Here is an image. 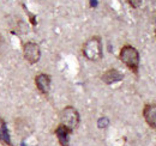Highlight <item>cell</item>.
<instances>
[{"label":"cell","instance_id":"obj_1","mask_svg":"<svg viewBox=\"0 0 156 146\" xmlns=\"http://www.w3.org/2000/svg\"><path fill=\"white\" fill-rule=\"evenodd\" d=\"M119 59L121 60V62L130 68L132 72L137 74L138 68H139V53L135 47L130 46V44H125L124 47H121L120 53H119Z\"/></svg>","mask_w":156,"mask_h":146},{"label":"cell","instance_id":"obj_2","mask_svg":"<svg viewBox=\"0 0 156 146\" xmlns=\"http://www.w3.org/2000/svg\"><path fill=\"white\" fill-rule=\"evenodd\" d=\"M83 55L90 61H98L102 59V42L98 36L90 37L82 48Z\"/></svg>","mask_w":156,"mask_h":146},{"label":"cell","instance_id":"obj_3","mask_svg":"<svg viewBox=\"0 0 156 146\" xmlns=\"http://www.w3.org/2000/svg\"><path fill=\"white\" fill-rule=\"evenodd\" d=\"M80 122V117H79V113L77 111L76 108L69 106L65 107L60 113V125L67 127L71 129L72 132L79 126Z\"/></svg>","mask_w":156,"mask_h":146},{"label":"cell","instance_id":"obj_4","mask_svg":"<svg viewBox=\"0 0 156 146\" xmlns=\"http://www.w3.org/2000/svg\"><path fill=\"white\" fill-rule=\"evenodd\" d=\"M23 56L24 59L29 62V64H36L39 62L40 57H41V49L40 46L35 42H25L23 44Z\"/></svg>","mask_w":156,"mask_h":146},{"label":"cell","instance_id":"obj_5","mask_svg":"<svg viewBox=\"0 0 156 146\" xmlns=\"http://www.w3.org/2000/svg\"><path fill=\"white\" fill-rule=\"evenodd\" d=\"M51 84H52V77L46 73H40L35 77V85L42 95H48L51 90Z\"/></svg>","mask_w":156,"mask_h":146},{"label":"cell","instance_id":"obj_6","mask_svg":"<svg viewBox=\"0 0 156 146\" xmlns=\"http://www.w3.org/2000/svg\"><path fill=\"white\" fill-rule=\"evenodd\" d=\"M143 117L149 127L156 129V103L145 104L143 108Z\"/></svg>","mask_w":156,"mask_h":146},{"label":"cell","instance_id":"obj_7","mask_svg":"<svg viewBox=\"0 0 156 146\" xmlns=\"http://www.w3.org/2000/svg\"><path fill=\"white\" fill-rule=\"evenodd\" d=\"M71 133H72L71 129H69V128L62 126V125H59L58 127L55 128L54 134L57 135V139H58L60 146L70 145V134Z\"/></svg>","mask_w":156,"mask_h":146},{"label":"cell","instance_id":"obj_8","mask_svg":"<svg viewBox=\"0 0 156 146\" xmlns=\"http://www.w3.org/2000/svg\"><path fill=\"white\" fill-rule=\"evenodd\" d=\"M124 79V74L117 68H109L101 75V80L106 84H113Z\"/></svg>","mask_w":156,"mask_h":146},{"label":"cell","instance_id":"obj_9","mask_svg":"<svg viewBox=\"0 0 156 146\" xmlns=\"http://www.w3.org/2000/svg\"><path fill=\"white\" fill-rule=\"evenodd\" d=\"M0 123H1V129H0V140L4 141L6 145L11 146V139H10V134L9 130L6 128V123L4 122L2 119H0Z\"/></svg>","mask_w":156,"mask_h":146},{"label":"cell","instance_id":"obj_10","mask_svg":"<svg viewBox=\"0 0 156 146\" xmlns=\"http://www.w3.org/2000/svg\"><path fill=\"white\" fill-rule=\"evenodd\" d=\"M108 123H109V121H108V119L107 117H101L100 119V121H98V127L100 128H105L108 126Z\"/></svg>","mask_w":156,"mask_h":146},{"label":"cell","instance_id":"obj_11","mask_svg":"<svg viewBox=\"0 0 156 146\" xmlns=\"http://www.w3.org/2000/svg\"><path fill=\"white\" fill-rule=\"evenodd\" d=\"M127 2H129L133 9H137V7H139V6H140L142 0H127Z\"/></svg>","mask_w":156,"mask_h":146},{"label":"cell","instance_id":"obj_12","mask_svg":"<svg viewBox=\"0 0 156 146\" xmlns=\"http://www.w3.org/2000/svg\"><path fill=\"white\" fill-rule=\"evenodd\" d=\"M155 36H156V35H155Z\"/></svg>","mask_w":156,"mask_h":146}]
</instances>
